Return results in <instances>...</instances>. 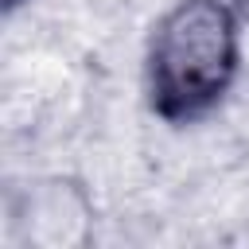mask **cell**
Here are the masks:
<instances>
[{
  "label": "cell",
  "mask_w": 249,
  "mask_h": 249,
  "mask_svg": "<svg viewBox=\"0 0 249 249\" xmlns=\"http://www.w3.org/2000/svg\"><path fill=\"white\" fill-rule=\"evenodd\" d=\"M35 0H0V12H4V19H16L23 8H31Z\"/></svg>",
  "instance_id": "cell-3"
},
{
  "label": "cell",
  "mask_w": 249,
  "mask_h": 249,
  "mask_svg": "<svg viewBox=\"0 0 249 249\" xmlns=\"http://www.w3.org/2000/svg\"><path fill=\"white\" fill-rule=\"evenodd\" d=\"M241 0H171L140 51V97L163 128H198L226 109L245 74Z\"/></svg>",
  "instance_id": "cell-1"
},
{
  "label": "cell",
  "mask_w": 249,
  "mask_h": 249,
  "mask_svg": "<svg viewBox=\"0 0 249 249\" xmlns=\"http://www.w3.org/2000/svg\"><path fill=\"white\" fill-rule=\"evenodd\" d=\"M241 8H245V16H249V0H241Z\"/></svg>",
  "instance_id": "cell-4"
},
{
  "label": "cell",
  "mask_w": 249,
  "mask_h": 249,
  "mask_svg": "<svg viewBox=\"0 0 249 249\" xmlns=\"http://www.w3.org/2000/svg\"><path fill=\"white\" fill-rule=\"evenodd\" d=\"M4 237L23 249H82L97 237V198L70 171L27 175L4 191Z\"/></svg>",
  "instance_id": "cell-2"
}]
</instances>
